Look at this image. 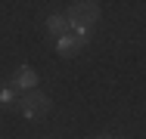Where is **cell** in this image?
I'll return each mask as SVG.
<instances>
[{
  "label": "cell",
  "instance_id": "4",
  "mask_svg": "<svg viewBox=\"0 0 146 139\" xmlns=\"http://www.w3.org/2000/svg\"><path fill=\"white\" fill-rule=\"evenodd\" d=\"M84 43H87V37H81V34H65L62 40H56V50L59 56H65V59H72V56H78L81 50H84Z\"/></svg>",
  "mask_w": 146,
  "mask_h": 139
},
{
  "label": "cell",
  "instance_id": "6",
  "mask_svg": "<svg viewBox=\"0 0 146 139\" xmlns=\"http://www.w3.org/2000/svg\"><path fill=\"white\" fill-rule=\"evenodd\" d=\"M0 102H3V105H13V102H16V90H13V87H9V90H0Z\"/></svg>",
  "mask_w": 146,
  "mask_h": 139
},
{
  "label": "cell",
  "instance_id": "1",
  "mask_svg": "<svg viewBox=\"0 0 146 139\" xmlns=\"http://www.w3.org/2000/svg\"><path fill=\"white\" fill-rule=\"evenodd\" d=\"M65 16H68V25H72L75 34L87 37V34H90V25H96V22H100V3H93V0L72 3V9H68Z\"/></svg>",
  "mask_w": 146,
  "mask_h": 139
},
{
  "label": "cell",
  "instance_id": "2",
  "mask_svg": "<svg viewBox=\"0 0 146 139\" xmlns=\"http://www.w3.org/2000/svg\"><path fill=\"white\" fill-rule=\"evenodd\" d=\"M16 105L22 108V117H28V121H37V117L50 114V108H53L50 96H47V93H40V90H31V93H22V99H19Z\"/></svg>",
  "mask_w": 146,
  "mask_h": 139
},
{
  "label": "cell",
  "instance_id": "3",
  "mask_svg": "<svg viewBox=\"0 0 146 139\" xmlns=\"http://www.w3.org/2000/svg\"><path fill=\"white\" fill-rule=\"evenodd\" d=\"M13 90H22V93L37 90V74H34V68H28V65H19V68L13 71Z\"/></svg>",
  "mask_w": 146,
  "mask_h": 139
},
{
  "label": "cell",
  "instance_id": "5",
  "mask_svg": "<svg viewBox=\"0 0 146 139\" xmlns=\"http://www.w3.org/2000/svg\"><path fill=\"white\" fill-rule=\"evenodd\" d=\"M47 31L56 37V40H62L65 34H72V25H68V16H50L47 19Z\"/></svg>",
  "mask_w": 146,
  "mask_h": 139
}]
</instances>
